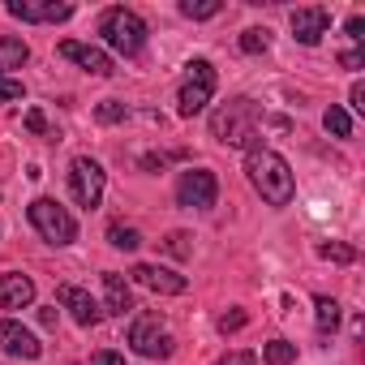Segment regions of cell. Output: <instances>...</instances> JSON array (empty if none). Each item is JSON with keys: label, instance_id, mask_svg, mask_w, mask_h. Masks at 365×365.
Wrapping results in <instances>:
<instances>
[{"label": "cell", "instance_id": "33", "mask_svg": "<svg viewBox=\"0 0 365 365\" xmlns=\"http://www.w3.org/2000/svg\"><path fill=\"white\" fill-rule=\"evenodd\" d=\"M339 65H344V69H361V65H365V52H344Z\"/></svg>", "mask_w": 365, "mask_h": 365}, {"label": "cell", "instance_id": "29", "mask_svg": "<svg viewBox=\"0 0 365 365\" xmlns=\"http://www.w3.org/2000/svg\"><path fill=\"white\" fill-rule=\"evenodd\" d=\"M215 365H258V356H254V352H228V356H220Z\"/></svg>", "mask_w": 365, "mask_h": 365}, {"label": "cell", "instance_id": "15", "mask_svg": "<svg viewBox=\"0 0 365 365\" xmlns=\"http://www.w3.org/2000/svg\"><path fill=\"white\" fill-rule=\"evenodd\" d=\"M31 301H35V279L31 275H18V271L0 275V309H26Z\"/></svg>", "mask_w": 365, "mask_h": 365}, {"label": "cell", "instance_id": "25", "mask_svg": "<svg viewBox=\"0 0 365 365\" xmlns=\"http://www.w3.org/2000/svg\"><path fill=\"white\" fill-rule=\"evenodd\" d=\"M163 250H168L172 258H190V254H194V250H190V237H185V232H172V237L163 241Z\"/></svg>", "mask_w": 365, "mask_h": 365}, {"label": "cell", "instance_id": "7", "mask_svg": "<svg viewBox=\"0 0 365 365\" xmlns=\"http://www.w3.org/2000/svg\"><path fill=\"white\" fill-rule=\"evenodd\" d=\"M103 168L95 163V159H86V155H78L73 163H69V194H73V202L78 207H86V211H95L99 202H103Z\"/></svg>", "mask_w": 365, "mask_h": 365}, {"label": "cell", "instance_id": "34", "mask_svg": "<svg viewBox=\"0 0 365 365\" xmlns=\"http://www.w3.org/2000/svg\"><path fill=\"white\" fill-rule=\"evenodd\" d=\"M348 99H352V108H356V112H365V86H361V82H352Z\"/></svg>", "mask_w": 365, "mask_h": 365}, {"label": "cell", "instance_id": "18", "mask_svg": "<svg viewBox=\"0 0 365 365\" xmlns=\"http://www.w3.org/2000/svg\"><path fill=\"white\" fill-rule=\"evenodd\" d=\"M314 322H318V331H322V335H331V331L339 327V301L318 297V301H314Z\"/></svg>", "mask_w": 365, "mask_h": 365}, {"label": "cell", "instance_id": "3", "mask_svg": "<svg viewBox=\"0 0 365 365\" xmlns=\"http://www.w3.org/2000/svg\"><path fill=\"white\" fill-rule=\"evenodd\" d=\"M99 35H103V43H108L112 52H120V56H138V52L146 48V22H142L133 9H125V5H116V9H108V14L99 18Z\"/></svg>", "mask_w": 365, "mask_h": 365}, {"label": "cell", "instance_id": "21", "mask_svg": "<svg viewBox=\"0 0 365 365\" xmlns=\"http://www.w3.org/2000/svg\"><path fill=\"white\" fill-rule=\"evenodd\" d=\"M108 241H112L116 250H125V254H129V250H138V245H142V232H138V228H129V224H112V228H108Z\"/></svg>", "mask_w": 365, "mask_h": 365}, {"label": "cell", "instance_id": "14", "mask_svg": "<svg viewBox=\"0 0 365 365\" xmlns=\"http://www.w3.org/2000/svg\"><path fill=\"white\" fill-rule=\"evenodd\" d=\"M327 26H331V9H322V5L292 9V35H297L305 48H314V43L327 35Z\"/></svg>", "mask_w": 365, "mask_h": 365}, {"label": "cell", "instance_id": "23", "mask_svg": "<svg viewBox=\"0 0 365 365\" xmlns=\"http://www.w3.org/2000/svg\"><path fill=\"white\" fill-rule=\"evenodd\" d=\"M267 48H271V31H258V26H254V31L241 35V52L258 56V52H267Z\"/></svg>", "mask_w": 365, "mask_h": 365}, {"label": "cell", "instance_id": "35", "mask_svg": "<svg viewBox=\"0 0 365 365\" xmlns=\"http://www.w3.org/2000/svg\"><path fill=\"white\" fill-rule=\"evenodd\" d=\"M39 322L43 327H56V309H39Z\"/></svg>", "mask_w": 365, "mask_h": 365}, {"label": "cell", "instance_id": "10", "mask_svg": "<svg viewBox=\"0 0 365 365\" xmlns=\"http://www.w3.org/2000/svg\"><path fill=\"white\" fill-rule=\"evenodd\" d=\"M9 14L18 18V22H65V18H73V5L69 0H9Z\"/></svg>", "mask_w": 365, "mask_h": 365}, {"label": "cell", "instance_id": "24", "mask_svg": "<svg viewBox=\"0 0 365 365\" xmlns=\"http://www.w3.org/2000/svg\"><path fill=\"white\" fill-rule=\"evenodd\" d=\"M318 254H322L327 262H356V250H352V245H339V241L318 245Z\"/></svg>", "mask_w": 365, "mask_h": 365}, {"label": "cell", "instance_id": "12", "mask_svg": "<svg viewBox=\"0 0 365 365\" xmlns=\"http://www.w3.org/2000/svg\"><path fill=\"white\" fill-rule=\"evenodd\" d=\"M56 301L73 314L78 327H95V322L103 318V309L95 305V297H91L86 288H78V284H61V288H56Z\"/></svg>", "mask_w": 365, "mask_h": 365}, {"label": "cell", "instance_id": "30", "mask_svg": "<svg viewBox=\"0 0 365 365\" xmlns=\"http://www.w3.org/2000/svg\"><path fill=\"white\" fill-rule=\"evenodd\" d=\"M91 365H125V356H120V352H112V348H103V352H95V356H91Z\"/></svg>", "mask_w": 365, "mask_h": 365}, {"label": "cell", "instance_id": "11", "mask_svg": "<svg viewBox=\"0 0 365 365\" xmlns=\"http://www.w3.org/2000/svg\"><path fill=\"white\" fill-rule=\"evenodd\" d=\"M133 279H138L142 288L159 292V297H180V292L190 288L185 275H176V271H168V267H150V262H138V267H133Z\"/></svg>", "mask_w": 365, "mask_h": 365}, {"label": "cell", "instance_id": "20", "mask_svg": "<svg viewBox=\"0 0 365 365\" xmlns=\"http://www.w3.org/2000/svg\"><path fill=\"white\" fill-rule=\"evenodd\" d=\"M262 361H267V365H292V361H297V344H288V339H271V344L262 348Z\"/></svg>", "mask_w": 365, "mask_h": 365}, {"label": "cell", "instance_id": "32", "mask_svg": "<svg viewBox=\"0 0 365 365\" xmlns=\"http://www.w3.org/2000/svg\"><path fill=\"white\" fill-rule=\"evenodd\" d=\"M344 31H348V39H356V43H361V39H365V18H348V26H344Z\"/></svg>", "mask_w": 365, "mask_h": 365}, {"label": "cell", "instance_id": "1", "mask_svg": "<svg viewBox=\"0 0 365 365\" xmlns=\"http://www.w3.org/2000/svg\"><path fill=\"white\" fill-rule=\"evenodd\" d=\"M245 176L250 185L262 194L267 207H288L292 194H297V180H292V168L279 150H267V146H254L250 159H245Z\"/></svg>", "mask_w": 365, "mask_h": 365}, {"label": "cell", "instance_id": "19", "mask_svg": "<svg viewBox=\"0 0 365 365\" xmlns=\"http://www.w3.org/2000/svg\"><path fill=\"white\" fill-rule=\"evenodd\" d=\"M322 125H327V133H335V138H352V116H348L339 103H331V108H327Z\"/></svg>", "mask_w": 365, "mask_h": 365}, {"label": "cell", "instance_id": "6", "mask_svg": "<svg viewBox=\"0 0 365 365\" xmlns=\"http://www.w3.org/2000/svg\"><path fill=\"white\" fill-rule=\"evenodd\" d=\"M129 348L138 356H150V361L172 356V335L163 331V318L159 314H138L133 327H129Z\"/></svg>", "mask_w": 365, "mask_h": 365}, {"label": "cell", "instance_id": "16", "mask_svg": "<svg viewBox=\"0 0 365 365\" xmlns=\"http://www.w3.org/2000/svg\"><path fill=\"white\" fill-rule=\"evenodd\" d=\"M103 297H108L103 314H129L133 309V292H129L120 271H103Z\"/></svg>", "mask_w": 365, "mask_h": 365}, {"label": "cell", "instance_id": "9", "mask_svg": "<svg viewBox=\"0 0 365 365\" xmlns=\"http://www.w3.org/2000/svg\"><path fill=\"white\" fill-rule=\"evenodd\" d=\"M65 61H73V65H82L86 73H95V78H112L116 69H112V56L103 52V48H95V43H78V39H65L61 48H56Z\"/></svg>", "mask_w": 365, "mask_h": 365}, {"label": "cell", "instance_id": "2", "mask_svg": "<svg viewBox=\"0 0 365 365\" xmlns=\"http://www.w3.org/2000/svg\"><path fill=\"white\" fill-rule=\"evenodd\" d=\"M258 125H262V112H258L254 99H228V103L211 116V133H215L224 146H237V150H254Z\"/></svg>", "mask_w": 365, "mask_h": 365}, {"label": "cell", "instance_id": "28", "mask_svg": "<svg viewBox=\"0 0 365 365\" xmlns=\"http://www.w3.org/2000/svg\"><path fill=\"white\" fill-rule=\"evenodd\" d=\"M14 99H22V82L9 73V78H0V103H14Z\"/></svg>", "mask_w": 365, "mask_h": 365}, {"label": "cell", "instance_id": "8", "mask_svg": "<svg viewBox=\"0 0 365 365\" xmlns=\"http://www.w3.org/2000/svg\"><path fill=\"white\" fill-rule=\"evenodd\" d=\"M176 198H180V207H190V211L215 207V198H220V180H215V172H207V168L180 172V180H176Z\"/></svg>", "mask_w": 365, "mask_h": 365}, {"label": "cell", "instance_id": "27", "mask_svg": "<svg viewBox=\"0 0 365 365\" xmlns=\"http://www.w3.org/2000/svg\"><path fill=\"white\" fill-rule=\"evenodd\" d=\"M245 322H250V314H245V309H228V314L220 318V331H224V335H232V331H241Z\"/></svg>", "mask_w": 365, "mask_h": 365}, {"label": "cell", "instance_id": "17", "mask_svg": "<svg viewBox=\"0 0 365 365\" xmlns=\"http://www.w3.org/2000/svg\"><path fill=\"white\" fill-rule=\"evenodd\" d=\"M26 61H31V48L22 39L0 35V78H9V69H22Z\"/></svg>", "mask_w": 365, "mask_h": 365}, {"label": "cell", "instance_id": "22", "mask_svg": "<svg viewBox=\"0 0 365 365\" xmlns=\"http://www.w3.org/2000/svg\"><path fill=\"white\" fill-rule=\"evenodd\" d=\"M224 5L220 0H180V14L185 18H194V22H202V18H215Z\"/></svg>", "mask_w": 365, "mask_h": 365}, {"label": "cell", "instance_id": "5", "mask_svg": "<svg viewBox=\"0 0 365 365\" xmlns=\"http://www.w3.org/2000/svg\"><path fill=\"white\" fill-rule=\"evenodd\" d=\"M211 95H215V69H211V61H194L185 82H180V95H176L180 116H198L211 103Z\"/></svg>", "mask_w": 365, "mask_h": 365}, {"label": "cell", "instance_id": "4", "mask_svg": "<svg viewBox=\"0 0 365 365\" xmlns=\"http://www.w3.org/2000/svg\"><path fill=\"white\" fill-rule=\"evenodd\" d=\"M31 224L39 228V237L48 245H69L78 237V220L56 202V198H35L31 202Z\"/></svg>", "mask_w": 365, "mask_h": 365}, {"label": "cell", "instance_id": "13", "mask_svg": "<svg viewBox=\"0 0 365 365\" xmlns=\"http://www.w3.org/2000/svg\"><path fill=\"white\" fill-rule=\"evenodd\" d=\"M0 348H5L9 356H18V361H39V352H43V344L14 318L0 322Z\"/></svg>", "mask_w": 365, "mask_h": 365}, {"label": "cell", "instance_id": "26", "mask_svg": "<svg viewBox=\"0 0 365 365\" xmlns=\"http://www.w3.org/2000/svg\"><path fill=\"white\" fill-rule=\"evenodd\" d=\"M95 116H99L103 125H116V120H125V103L108 99V103H99V108H95Z\"/></svg>", "mask_w": 365, "mask_h": 365}, {"label": "cell", "instance_id": "31", "mask_svg": "<svg viewBox=\"0 0 365 365\" xmlns=\"http://www.w3.org/2000/svg\"><path fill=\"white\" fill-rule=\"evenodd\" d=\"M26 129L31 133H48V120H43V112L35 108V112H26Z\"/></svg>", "mask_w": 365, "mask_h": 365}]
</instances>
